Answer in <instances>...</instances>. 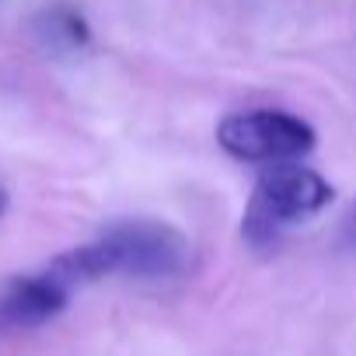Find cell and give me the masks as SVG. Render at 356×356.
<instances>
[{"instance_id": "1", "label": "cell", "mask_w": 356, "mask_h": 356, "mask_svg": "<svg viewBox=\"0 0 356 356\" xmlns=\"http://www.w3.org/2000/svg\"><path fill=\"white\" fill-rule=\"evenodd\" d=\"M335 189L325 182V178L297 161L286 164H269L262 168L255 193L248 200V210L241 217V234L252 245H273L283 227L321 213L332 203Z\"/></svg>"}, {"instance_id": "2", "label": "cell", "mask_w": 356, "mask_h": 356, "mask_svg": "<svg viewBox=\"0 0 356 356\" xmlns=\"http://www.w3.org/2000/svg\"><path fill=\"white\" fill-rule=\"evenodd\" d=\"M217 143L234 161L269 168V164H286L311 154L318 143V133L311 122H304L293 112L259 108V112L227 115L217 126Z\"/></svg>"}, {"instance_id": "3", "label": "cell", "mask_w": 356, "mask_h": 356, "mask_svg": "<svg viewBox=\"0 0 356 356\" xmlns=\"http://www.w3.org/2000/svg\"><path fill=\"white\" fill-rule=\"evenodd\" d=\"M102 241L112 252L115 273L140 280L178 276L189 262L186 234H178L161 220H119L102 231Z\"/></svg>"}, {"instance_id": "4", "label": "cell", "mask_w": 356, "mask_h": 356, "mask_svg": "<svg viewBox=\"0 0 356 356\" xmlns=\"http://www.w3.org/2000/svg\"><path fill=\"white\" fill-rule=\"evenodd\" d=\"M70 300V290L42 273V276H18L0 290V325L4 328H35L53 321Z\"/></svg>"}, {"instance_id": "5", "label": "cell", "mask_w": 356, "mask_h": 356, "mask_svg": "<svg viewBox=\"0 0 356 356\" xmlns=\"http://www.w3.org/2000/svg\"><path fill=\"white\" fill-rule=\"evenodd\" d=\"M35 35L53 53H77V49H88L91 46V25L70 4H53V8L39 11Z\"/></svg>"}, {"instance_id": "6", "label": "cell", "mask_w": 356, "mask_h": 356, "mask_svg": "<svg viewBox=\"0 0 356 356\" xmlns=\"http://www.w3.org/2000/svg\"><path fill=\"white\" fill-rule=\"evenodd\" d=\"M4 210H8V193L0 189V213H4Z\"/></svg>"}]
</instances>
